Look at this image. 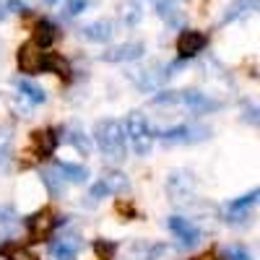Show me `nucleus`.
<instances>
[{"label":"nucleus","instance_id":"cd10ccee","mask_svg":"<svg viewBox=\"0 0 260 260\" xmlns=\"http://www.w3.org/2000/svg\"><path fill=\"white\" fill-rule=\"evenodd\" d=\"M180 102V91H161L159 96H154V104H175Z\"/></svg>","mask_w":260,"mask_h":260},{"label":"nucleus","instance_id":"5701e85b","mask_svg":"<svg viewBox=\"0 0 260 260\" xmlns=\"http://www.w3.org/2000/svg\"><path fill=\"white\" fill-rule=\"evenodd\" d=\"M143 13H146V0H125V6H122V18H125L127 26L141 24Z\"/></svg>","mask_w":260,"mask_h":260},{"label":"nucleus","instance_id":"aec40b11","mask_svg":"<svg viewBox=\"0 0 260 260\" xmlns=\"http://www.w3.org/2000/svg\"><path fill=\"white\" fill-rule=\"evenodd\" d=\"M16 89H18V94L24 96L26 102H31V104H45L47 102V94H45V89H42V86H37L34 81H16Z\"/></svg>","mask_w":260,"mask_h":260},{"label":"nucleus","instance_id":"ddd939ff","mask_svg":"<svg viewBox=\"0 0 260 260\" xmlns=\"http://www.w3.org/2000/svg\"><path fill=\"white\" fill-rule=\"evenodd\" d=\"M83 39H89V42H96V45H104V42H110L112 34H115V24L110 18H99L94 21V24H86L81 29Z\"/></svg>","mask_w":260,"mask_h":260},{"label":"nucleus","instance_id":"0eeeda50","mask_svg":"<svg viewBox=\"0 0 260 260\" xmlns=\"http://www.w3.org/2000/svg\"><path fill=\"white\" fill-rule=\"evenodd\" d=\"M167 226H169V232L180 240V245L182 247H195L201 242V229L195 226L190 219H185V216H169V221H167Z\"/></svg>","mask_w":260,"mask_h":260},{"label":"nucleus","instance_id":"393cba45","mask_svg":"<svg viewBox=\"0 0 260 260\" xmlns=\"http://www.w3.org/2000/svg\"><path fill=\"white\" fill-rule=\"evenodd\" d=\"M86 8H89V0H62L60 13H62L65 18H76V16H81Z\"/></svg>","mask_w":260,"mask_h":260},{"label":"nucleus","instance_id":"423d86ee","mask_svg":"<svg viewBox=\"0 0 260 260\" xmlns=\"http://www.w3.org/2000/svg\"><path fill=\"white\" fill-rule=\"evenodd\" d=\"M42 60H45V52H42V47L37 45V42H24V45L18 47V52H16V62H18V71L21 73H29V76H34V73H39L42 71Z\"/></svg>","mask_w":260,"mask_h":260},{"label":"nucleus","instance_id":"f704fd0d","mask_svg":"<svg viewBox=\"0 0 260 260\" xmlns=\"http://www.w3.org/2000/svg\"><path fill=\"white\" fill-rule=\"evenodd\" d=\"M45 3H50V6H55V3H60V0H45Z\"/></svg>","mask_w":260,"mask_h":260},{"label":"nucleus","instance_id":"72a5a7b5","mask_svg":"<svg viewBox=\"0 0 260 260\" xmlns=\"http://www.w3.org/2000/svg\"><path fill=\"white\" fill-rule=\"evenodd\" d=\"M6 13H8V11H6V6H0V18H3Z\"/></svg>","mask_w":260,"mask_h":260},{"label":"nucleus","instance_id":"4468645a","mask_svg":"<svg viewBox=\"0 0 260 260\" xmlns=\"http://www.w3.org/2000/svg\"><path fill=\"white\" fill-rule=\"evenodd\" d=\"M255 11H257V0H232L224 11V16H221V26L232 24V21H240V18L255 13Z\"/></svg>","mask_w":260,"mask_h":260},{"label":"nucleus","instance_id":"9d476101","mask_svg":"<svg viewBox=\"0 0 260 260\" xmlns=\"http://www.w3.org/2000/svg\"><path fill=\"white\" fill-rule=\"evenodd\" d=\"M57 143H60V136L52 127H42V130H34L31 133V148L39 159H50L55 154Z\"/></svg>","mask_w":260,"mask_h":260},{"label":"nucleus","instance_id":"c756f323","mask_svg":"<svg viewBox=\"0 0 260 260\" xmlns=\"http://www.w3.org/2000/svg\"><path fill=\"white\" fill-rule=\"evenodd\" d=\"M13 219H16V211L8 206H0V224H13Z\"/></svg>","mask_w":260,"mask_h":260},{"label":"nucleus","instance_id":"9b49d317","mask_svg":"<svg viewBox=\"0 0 260 260\" xmlns=\"http://www.w3.org/2000/svg\"><path fill=\"white\" fill-rule=\"evenodd\" d=\"M167 192L172 195L175 201H182V198H190V195L195 192V177L190 175V172H172V175L167 177Z\"/></svg>","mask_w":260,"mask_h":260},{"label":"nucleus","instance_id":"6e6552de","mask_svg":"<svg viewBox=\"0 0 260 260\" xmlns=\"http://www.w3.org/2000/svg\"><path fill=\"white\" fill-rule=\"evenodd\" d=\"M255 203H257V190H252V192L242 195V198L226 203V206H224L226 221H229V224H245V221L250 219V211L255 208Z\"/></svg>","mask_w":260,"mask_h":260},{"label":"nucleus","instance_id":"39448f33","mask_svg":"<svg viewBox=\"0 0 260 260\" xmlns=\"http://www.w3.org/2000/svg\"><path fill=\"white\" fill-rule=\"evenodd\" d=\"M206 45H208V37L203 31H198V29H182L180 37H177V42H175L177 55L182 60H190L195 55H201L206 50Z\"/></svg>","mask_w":260,"mask_h":260},{"label":"nucleus","instance_id":"f257e3e1","mask_svg":"<svg viewBox=\"0 0 260 260\" xmlns=\"http://www.w3.org/2000/svg\"><path fill=\"white\" fill-rule=\"evenodd\" d=\"M94 138L104 156H110L112 161L125 159V127L120 120H99L94 125Z\"/></svg>","mask_w":260,"mask_h":260},{"label":"nucleus","instance_id":"f8f14e48","mask_svg":"<svg viewBox=\"0 0 260 260\" xmlns=\"http://www.w3.org/2000/svg\"><path fill=\"white\" fill-rule=\"evenodd\" d=\"M180 102H182L185 107H190L192 112H198V115H206V112H216V110H221V102H216V99H211L208 94H201V91H195V89L180 91Z\"/></svg>","mask_w":260,"mask_h":260},{"label":"nucleus","instance_id":"b1692460","mask_svg":"<svg viewBox=\"0 0 260 260\" xmlns=\"http://www.w3.org/2000/svg\"><path fill=\"white\" fill-rule=\"evenodd\" d=\"M65 141H68L78 154H83V156H89L91 151H94V146H91V138L83 133V130H78V127H73V130H68V136H65Z\"/></svg>","mask_w":260,"mask_h":260},{"label":"nucleus","instance_id":"dca6fc26","mask_svg":"<svg viewBox=\"0 0 260 260\" xmlns=\"http://www.w3.org/2000/svg\"><path fill=\"white\" fill-rule=\"evenodd\" d=\"M55 39H57L55 24H52V21H47V18H39L37 24H34V37H31V42H37L42 50H47Z\"/></svg>","mask_w":260,"mask_h":260},{"label":"nucleus","instance_id":"473e14b6","mask_svg":"<svg viewBox=\"0 0 260 260\" xmlns=\"http://www.w3.org/2000/svg\"><path fill=\"white\" fill-rule=\"evenodd\" d=\"M198 260H219V257H216V255H201Z\"/></svg>","mask_w":260,"mask_h":260},{"label":"nucleus","instance_id":"f03ea898","mask_svg":"<svg viewBox=\"0 0 260 260\" xmlns=\"http://www.w3.org/2000/svg\"><path fill=\"white\" fill-rule=\"evenodd\" d=\"M122 127H125V133H127L130 143H133V151L138 156H146L154 148V133H151V125L146 122V117L141 112H133Z\"/></svg>","mask_w":260,"mask_h":260},{"label":"nucleus","instance_id":"7c9ffc66","mask_svg":"<svg viewBox=\"0 0 260 260\" xmlns=\"http://www.w3.org/2000/svg\"><path fill=\"white\" fill-rule=\"evenodd\" d=\"M6 11L24 13V11H26V3H24V0H8V3H6Z\"/></svg>","mask_w":260,"mask_h":260},{"label":"nucleus","instance_id":"bb28decb","mask_svg":"<svg viewBox=\"0 0 260 260\" xmlns=\"http://www.w3.org/2000/svg\"><path fill=\"white\" fill-rule=\"evenodd\" d=\"M224 257H226V260H252L250 250H245L242 245H229V247H224Z\"/></svg>","mask_w":260,"mask_h":260},{"label":"nucleus","instance_id":"a211bd4d","mask_svg":"<svg viewBox=\"0 0 260 260\" xmlns=\"http://www.w3.org/2000/svg\"><path fill=\"white\" fill-rule=\"evenodd\" d=\"M42 71L68 78V76H71V62L65 60L62 55H57V52H45V60H42Z\"/></svg>","mask_w":260,"mask_h":260},{"label":"nucleus","instance_id":"4be33fe9","mask_svg":"<svg viewBox=\"0 0 260 260\" xmlns=\"http://www.w3.org/2000/svg\"><path fill=\"white\" fill-rule=\"evenodd\" d=\"M0 257H3V260H37L34 252H29L24 245L11 242V240L0 245Z\"/></svg>","mask_w":260,"mask_h":260},{"label":"nucleus","instance_id":"2eb2a0df","mask_svg":"<svg viewBox=\"0 0 260 260\" xmlns=\"http://www.w3.org/2000/svg\"><path fill=\"white\" fill-rule=\"evenodd\" d=\"M81 250V240L78 237H62V240L50 245V252L55 260H76Z\"/></svg>","mask_w":260,"mask_h":260},{"label":"nucleus","instance_id":"2f4dec72","mask_svg":"<svg viewBox=\"0 0 260 260\" xmlns=\"http://www.w3.org/2000/svg\"><path fill=\"white\" fill-rule=\"evenodd\" d=\"M104 195H110V192H107V187L102 185V180H99L96 185H91V198H94V201H102Z\"/></svg>","mask_w":260,"mask_h":260},{"label":"nucleus","instance_id":"a878e982","mask_svg":"<svg viewBox=\"0 0 260 260\" xmlns=\"http://www.w3.org/2000/svg\"><path fill=\"white\" fill-rule=\"evenodd\" d=\"M94 252L102 260H112L115 252H117V242H112V240H94Z\"/></svg>","mask_w":260,"mask_h":260},{"label":"nucleus","instance_id":"c85d7f7f","mask_svg":"<svg viewBox=\"0 0 260 260\" xmlns=\"http://www.w3.org/2000/svg\"><path fill=\"white\" fill-rule=\"evenodd\" d=\"M117 213H122V216H127V219H136V208H133V203L130 201H117Z\"/></svg>","mask_w":260,"mask_h":260},{"label":"nucleus","instance_id":"7ed1b4c3","mask_svg":"<svg viewBox=\"0 0 260 260\" xmlns=\"http://www.w3.org/2000/svg\"><path fill=\"white\" fill-rule=\"evenodd\" d=\"M211 138V130L203 125H177V127H169L161 133V141L167 146H185V143H198Z\"/></svg>","mask_w":260,"mask_h":260},{"label":"nucleus","instance_id":"f3484780","mask_svg":"<svg viewBox=\"0 0 260 260\" xmlns=\"http://www.w3.org/2000/svg\"><path fill=\"white\" fill-rule=\"evenodd\" d=\"M60 172V177L65 182H71V185H83V182H89V169L81 167V164H71V161H62L55 167Z\"/></svg>","mask_w":260,"mask_h":260},{"label":"nucleus","instance_id":"6ab92c4d","mask_svg":"<svg viewBox=\"0 0 260 260\" xmlns=\"http://www.w3.org/2000/svg\"><path fill=\"white\" fill-rule=\"evenodd\" d=\"M102 185L107 187V192H115V195H122L127 187H130V180L125 172H117V169H110L102 175Z\"/></svg>","mask_w":260,"mask_h":260},{"label":"nucleus","instance_id":"412c9836","mask_svg":"<svg viewBox=\"0 0 260 260\" xmlns=\"http://www.w3.org/2000/svg\"><path fill=\"white\" fill-rule=\"evenodd\" d=\"M42 185L47 187V192L52 195V198H62L65 195V180L60 177V172L55 167L42 169Z\"/></svg>","mask_w":260,"mask_h":260},{"label":"nucleus","instance_id":"20e7f679","mask_svg":"<svg viewBox=\"0 0 260 260\" xmlns=\"http://www.w3.org/2000/svg\"><path fill=\"white\" fill-rule=\"evenodd\" d=\"M60 226V219L47 211V208H42L37 213H31L29 219H26V232H29V240L31 242H42V240H47V237Z\"/></svg>","mask_w":260,"mask_h":260},{"label":"nucleus","instance_id":"1a4fd4ad","mask_svg":"<svg viewBox=\"0 0 260 260\" xmlns=\"http://www.w3.org/2000/svg\"><path fill=\"white\" fill-rule=\"evenodd\" d=\"M146 52V45L143 42H125V45H117V47H110L102 52V60L104 62H133L138 57H143Z\"/></svg>","mask_w":260,"mask_h":260}]
</instances>
